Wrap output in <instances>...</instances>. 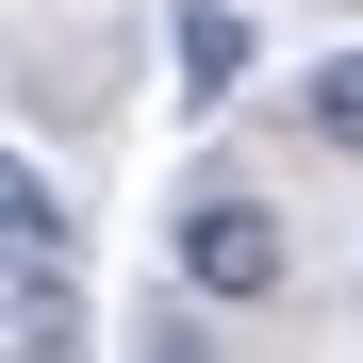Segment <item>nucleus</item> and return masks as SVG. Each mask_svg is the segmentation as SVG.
<instances>
[{"label":"nucleus","instance_id":"1","mask_svg":"<svg viewBox=\"0 0 363 363\" xmlns=\"http://www.w3.org/2000/svg\"><path fill=\"white\" fill-rule=\"evenodd\" d=\"M297 281V231L264 215V182H182L165 199V297L182 314H264Z\"/></svg>","mask_w":363,"mask_h":363},{"label":"nucleus","instance_id":"2","mask_svg":"<svg viewBox=\"0 0 363 363\" xmlns=\"http://www.w3.org/2000/svg\"><path fill=\"white\" fill-rule=\"evenodd\" d=\"M165 83H182V116L248 99V0H165Z\"/></svg>","mask_w":363,"mask_h":363},{"label":"nucleus","instance_id":"3","mask_svg":"<svg viewBox=\"0 0 363 363\" xmlns=\"http://www.w3.org/2000/svg\"><path fill=\"white\" fill-rule=\"evenodd\" d=\"M50 264H67V199L33 149H0V281H50Z\"/></svg>","mask_w":363,"mask_h":363},{"label":"nucleus","instance_id":"4","mask_svg":"<svg viewBox=\"0 0 363 363\" xmlns=\"http://www.w3.org/2000/svg\"><path fill=\"white\" fill-rule=\"evenodd\" d=\"M297 149L363 165V50H314V83H297Z\"/></svg>","mask_w":363,"mask_h":363},{"label":"nucleus","instance_id":"5","mask_svg":"<svg viewBox=\"0 0 363 363\" xmlns=\"http://www.w3.org/2000/svg\"><path fill=\"white\" fill-rule=\"evenodd\" d=\"M0 314H17V347H83V264H50V281H0Z\"/></svg>","mask_w":363,"mask_h":363},{"label":"nucleus","instance_id":"6","mask_svg":"<svg viewBox=\"0 0 363 363\" xmlns=\"http://www.w3.org/2000/svg\"><path fill=\"white\" fill-rule=\"evenodd\" d=\"M133 363H231V347H215V314H182V297H149V330H133Z\"/></svg>","mask_w":363,"mask_h":363}]
</instances>
